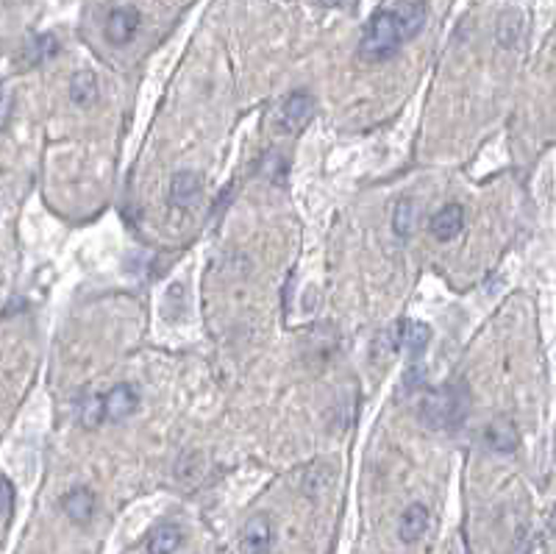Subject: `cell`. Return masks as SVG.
Here are the masks:
<instances>
[{"mask_svg":"<svg viewBox=\"0 0 556 554\" xmlns=\"http://www.w3.org/2000/svg\"><path fill=\"white\" fill-rule=\"evenodd\" d=\"M429 20L426 0H396L392 6L376 12L370 17L367 29L359 42V54L367 62H387L392 59L401 45L414 39L423 31Z\"/></svg>","mask_w":556,"mask_h":554,"instance_id":"6da1fadb","label":"cell"},{"mask_svg":"<svg viewBox=\"0 0 556 554\" xmlns=\"http://www.w3.org/2000/svg\"><path fill=\"white\" fill-rule=\"evenodd\" d=\"M468 409H470L468 384L454 382V384H446V387L426 393V399L421 401V418L431 429H448V432H454V429H459L462 424H465Z\"/></svg>","mask_w":556,"mask_h":554,"instance_id":"7a4b0ae2","label":"cell"},{"mask_svg":"<svg viewBox=\"0 0 556 554\" xmlns=\"http://www.w3.org/2000/svg\"><path fill=\"white\" fill-rule=\"evenodd\" d=\"M315 114V98L309 95V92L298 89L292 92V95L284 101L282 106V118H278V126H282L284 131L290 134H298L300 128H304Z\"/></svg>","mask_w":556,"mask_h":554,"instance_id":"3957f363","label":"cell"},{"mask_svg":"<svg viewBox=\"0 0 556 554\" xmlns=\"http://www.w3.org/2000/svg\"><path fill=\"white\" fill-rule=\"evenodd\" d=\"M484 443L487 449H493L495 454H512L520 446V434L512 418L506 415H498V418L490 421V426L484 429Z\"/></svg>","mask_w":556,"mask_h":554,"instance_id":"277c9868","label":"cell"},{"mask_svg":"<svg viewBox=\"0 0 556 554\" xmlns=\"http://www.w3.org/2000/svg\"><path fill=\"white\" fill-rule=\"evenodd\" d=\"M273 538H275V533H273V521H270L267 516L259 513V516L248 518V524H245V529H242L240 543H242V551H245V554H267L270 546H273Z\"/></svg>","mask_w":556,"mask_h":554,"instance_id":"5b68a950","label":"cell"},{"mask_svg":"<svg viewBox=\"0 0 556 554\" xmlns=\"http://www.w3.org/2000/svg\"><path fill=\"white\" fill-rule=\"evenodd\" d=\"M139 9L136 6H118L111 14H109V20H106V39L111 42V45H126V42H131L134 39V34H136V29H139Z\"/></svg>","mask_w":556,"mask_h":554,"instance_id":"8992f818","label":"cell"},{"mask_svg":"<svg viewBox=\"0 0 556 554\" xmlns=\"http://www.w3.org/2000/svg\"><path fill=\"white\" fill-rule=\"evenodd\" d=\"M103 401H106V418L109 421H126L139 404V390L134 384L123 382L118 387H111L109 393L103 396Z\"/></svg>","mask_w":556,"mask_h":554,"instance_id":"52a82bcc","label":"cell"},{"mask_svg":"<svg viewBox=\"0 0 556 554\" xmlns=\"http://www.w3.org/2000/svg\"><path fill=\"white\" fill-rule=\"evenodd\" d=\"M462 226H465V210H462V203H446L443 210L434 212V218L429 220V228L437 240H454Z\"/></svg>","mask_w":556,"mask_h":554,"instance_id":"ba28073f","label":"cell"},{"mask_svg":"<svg viewBox=\"0 0 556 554\" xmlns=\"http://www.w3.org/2000/svg\"><path fill=\"white\" fill-rule=\"evenodd\" d=\"M200 195V178L192 170H181L173 176L170 184V203L178 206V210H190V206L198 201Z\"/></svg>","mask_w":556,"mask_h":554,"instance_id":"9c48e42d","label":"cell"},{"mask_svg":"<svg viewBox=\"0 0 556 554\" xmlns=\"http://www.w3.org/2000/svg\"><path fill=\"white\" fill-rule=\"evenodd\" d=\"M426 529H429V510H426V504L421 501H414L409 504L404 516H401V524H398V535L404 543H414V541H421L426 535Z\"/></svg>","mask_w":556,"mask_h":554,"instance_id":"30bf717a","label":"cell"},{"mask_svg":"<svg viewBox=\"0 0 556 554\" xmlns=\"http://www.w3.org/2000/svg\"><path fill=\"white\" fill-rule=\"evenodd\" d=\"M61 507L73 524H86L92 516H95V493H92L89 488H73L61 499Z\"/></svg>","mask_w":556,"mask_h":554,"instance_id":"8fae6325","label":"cell"},{"mask_svg":"<svg viewBox=\"0 0 556 554\" xmlns=\"http://www.w3.org/2000/svg\"><path fill=\"white\" fill-rule=\"evenodd\" d=\"M59 54V42L53 34H39L34 39L26 42V48H22V64L29 67H37L42 62H48Z\"/></svg>","mask_w":556,"mask_h":554,"instance_id":"7c38bea8","label":"cell"},{"mask_svg":"<svg viewBox=\"0 0 556 554\" xmlns=\"http://www.w3.org/2000/svg\"><path fill=\"white\" fill-rule=\"evenodd\" d=\"M70 98L76 106H92L98 101V79L92 70H78L70 79Z\"/></svg>","mask_w":556,"mask_h":554,"instance_id":"4fadbf2b","label":"cell"},{"mask_svg":"<svg viewBox=\"0 0 556 554\" xmlns=\"http://www.w3.org/2000/svg\"><path fill=\"white\" fill-rule=\"evenodd\" d=\"M184 533L176 524H161L153 529V535L148 541V554H176V549L181 546Z\"/></svg>","mask_w":556,"mask_h":554,"instance_id":"5bb4252c","label":"cell"},{"mask_svg":"<svg viewBox=\"0 0 556 554\" xmlns=\"http://www.w3.org/2000/svg\"><path fill=\"white\" fill-rule=\"evenodd\" d=\"M78 415H81V424L89 426V429H95L101 421H106V401H103V396L89 393V396L81 401Z\"/></svg>","mask_w":556,"mask_h":554,"instance_id":"9a60e30c","label":"cell"},{"mask_svg":"<svg viewBox=\"0 0 556 554\" xmlns=\"http://www.w3.org/2000/svg\"><path fill=\"white\" fill-rule=\"evenodd\" d=\"M392 226H396L398 237H409L414 228V203L412 201H401L396 206V218H392Z\"/></svg>","mask_w":556,"mask_h":554,"instance_id":"2e32d148","label":"cell"},{"mask_svg":"<svg viewBox=\"0 0 556 554\" xmlns=\"http://www.w3.org/2000/svg\"><path fill=\"white\" fill-rule=\"evenodd\" d=\"M12 516H14V484L9 476H4V533L12 524Z\"/></svg>","mask_w":556,"mask_h":554,"instance_id":"e0dca14e","label":"cell"},{"mask_svg":"<svg viewBox=\"0 0 556 554\" xmlns=\"http://www.w3.org/2000/svg\"><path fill=\"white\" fill-rule=\"evenodd\" d=\"M323 6H334V9H345V6H351L354 0H320Z\"/></svg>","mask_w":556,"mask_h":554,"instance_id":"ac0fdd59","label":"cell"},{"mask_svg":"<svg viewBox=\"0 0 556 554\" xmlns=\"http://www.w3.org/2000/svg\"><path fill=\"white\" fill-rule=\"evenodd\" d=\"M548 526H551V533H556V504H553V510H551V518H548Z\"/></svg>","mask_w":556,"mask_h":554,"instance_id":"d6986e66","label":"cell"}]
</instances>
